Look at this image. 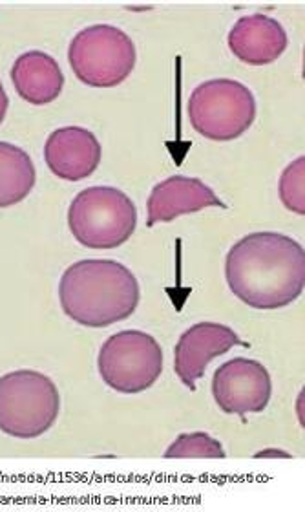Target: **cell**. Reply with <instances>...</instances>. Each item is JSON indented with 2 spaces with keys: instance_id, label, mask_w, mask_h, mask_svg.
<instances>
[{
  "instance_id": "obj_10",
  "label": "cell",
  "mask_w": 305,
  "mask_h": 512,
  "mask_svg": "<svg viewBox=\"0 0 305 512\" xmlns=\"http://www.w3.org/2000/svg\"><path fill=\"white\" fill-rule=\"evenodd\" d=\"M103 149L94 132L83 127L53 130L44 145V161L53 176L64 182H81L99 169Z\"/></svg>"
},
{
  "instance_id": "obj_4",
  "label": "cell",
  "mask_w": 305,
  "mask_h": 512,
  "mask_svg": "<svg viewBox=\"0 0 305 512\" xmlns=\"http://www.w3.org/2000/svg\"><path fill=\"white\" fill-rule=\"evenodd\" d=\"M137 225L132 198L116 187H88L68 209V227L81 246L116 249L128 242Z\"/></svg>"
},
{
  "instance_id": "obj_14",
  "label": "cell",
  "mask_w": 305,
  "mask_h": 512,
  "mask_svg": "<svg viewBox=\"0 0 305 512\" xmlns=\"http://www.w3.org/2000/svg\"><path fill=\"white\" fill-rule=\"evenodd\" d=\"M37 171L26 150L0 141V209L13 207L30 196Z\"/></svg>"
},
{
  "instance_id": "obj_8",
  "label": "cell",
  "mask_w": 305,
  "mask_h": 512,
  "mask_svg": "<svg viewBox=\"0 0 305 512\" xmlns=\"http://www.w3.org/2000/svg\"><path fill=\"white\" fill-rule=\"evenodd\" d=\"M212 395L225 414L242 417L260 414L271 401L273 381L262 363L238 357L216 370L212 377Z\"/></svg>"
},
{
  "instance_id": "obj_5",
  "label": "cell",
  "mask_w": 305,
  "mask_h": 512,
  "mask_svg": "<svg viewBox=\"0 0 305 512\" xmlns=\"http://www.w3.org/2000/svg\"><path fill=\"white\" fill-rule=\"evenodd\" d=\"M253 92L234 79L201 83L189 99L192 128L211 141H232L253 127L256 119Z\"/></svg>"
},
{
  "instance_id": "obj_6",
  "label": "cell",
  "mask_w": 305,
  "mask_h": 512,
  "mask_svg": "<svg viewBox=\"0 0 305 512\" xmlns=\"http://www.w3.org/2000/svg\"><path fill=\"white\" fill-rule=\"evenodd\" d=\"M75 77L94 88L127 81L136 66V46L127 33L110 24H94L75 35L68 48Z\"/></svg>"
},
{
  "instance_id": "obj_13",
  "label": "cell",
  "mask_w": 305,
  "mask_h": 512,
  "mask_svg": "<svg viewBox=\"0 0 305 512\" xmlns=\"http://www.w3.org/2000/svg\"><path fill=\"white\" fill-rule=\"evenodd\" d=\"M11 83L26 103L43 107L61 96L64 88L63 70L52 55L32 50L19 55L11 66Z\"/></svg>"
},
{
  "instance_id": "obj_12",
  "label": "cell",
  "mask_w": 305,
  "mask_h": 512,
  "mask_svg": "<svg viewBox=\"0 0 305 512\" xmlns=\"http://www.w3.org/2000/svg\"><path fill=\"white\" fill-rule=\"evenodd\" d=\"M287 32L276 19L263 13L242 17L229 32V48L242 63L267 66L287 50Z\"/></svg>"
},
{
  "instance_id": "obj_3",
  "label": "cell",
  "mask_w": 305,
  "mask_h": 512,
  "mask_svg": "<svg viewBox=\"0 0 305 512\" xmlns=\"http://www.w3.org/2000/svg\"><path fill=\"white\" fill-rule=\"evenodd\" d=\"M61 395L48 375L15 370L0 377V432L19 439L41 438L55 425Z\"/></svg>"
},
{
  "instance_id": "obj_16",
  "label": "cell",
  "mask_w": 305,
  "mask_h": 512,
  "mask_svg": "<svg viewBox=\"0 0 305 512\" xmlns=\"http://www.w3.org/2000/svg\"><path fill=\"white\" fill-rule=\"evenodd\" d=\"M304 163V156L289 163L282 172L280 183H278L280 200L291 213L300 214V216L305 214Z\"/></svg>"
},
{
  "instance_id": "obj_7",
  "label": "cell",
  "mask_w": 305,
  "mask_h": 512,
  "mask_svg": "<svg viewBox=\"0 0 305 512\" xmlns=\"http://www.w3.org/2000/svg\"><path fill=\"white\" fill-rule=\"evenodd\" d=\"M97 368L108 388L139 394L152 388L163 372V350L145 331H119L101 346Z\"/></svg>"
},
{
  "instance_id": "obj_2",
  "label": "cell",
  "mask_w": 305,
  "mask_h": 512,
  "mask_svg": "<svg viewBox=\"0 0 305 512\" xmlns=\"http://www.w3.org/2000/svg\"><path fill=\"white\" fill-rule=\"evenodd\" d=\"M136 275L116 260H81L59 282L64 315L85 328H106L127 320L139 306Z\"/></svg>"
},
{
  "instance_id": "obj_11",
  "label": "cell",
  "mask_w": 305,
  "mask_h": 512,
  "mask_svg": "<svg viewBox=\"0 0 305 512\" xmlns=\"http://www.w3.org/2000/svg\"><path fill=\"white\" fill-rule=\"evenodd\" d=\"M209 207H225V203L207 183L189 176H170L150 192L147 227L167 224L178 216L198 213Z\"/></svg>"
},
{
  "instance_id": "obj_15",
  "label": "cell",
  "mask_w": 305,
  "mask_h": 512,
  "mask_svg": "<svg viewBox=\"0 0 305 512\" xmlns=\"http://www.w3.org/2000/svg\"><path fill=\"white\" fill-rule=\"evenodd\" d=\"M225 456L220 441L207 432L181 434L165 452V458L169 459H223Z\"/></svg>"
},
{
  "instance_id": "obj_9",
  "label": "cell",
  "mask_w": 305,
  "mask_h": 512,
  "mask_svg": "<svg viewBox=\"0 0 305 512\" xmlns=\"http://www.w3.org/2000/svg\"><path fill=\"white\" fill-rule=\"evenodd\" d=\"M238 344H243L238 333L220 322H200L190 326L179 337L174 350V370L179 381L194 392L196 383L205 375L212 359L229 352Z\"/></svg>"
},
{
  "instance_id": "obj_1",
  "label": "cell",
  "mask_w": 305,
  "mask_h": 512,
  "mask_svg": "<svg viewBox=\"0 0 305 512\" xmlns=\"http://www.w3.org/2000/svg\"><path fill=\"white\" fill-rule=\"evenodd\" d=\"M225 278L243 304L254 310H280L304 291V247L273 231L243 236L227 253Z\"/></svg>"
},
{
  "instance_id": "obj_17",
  "label": "cell",
  "mask_w": 305,
  "mask_h": 512,
  "mask_svg": "<svg viewBox=\"0 0 305 512\" xmlns=\"http://www.w3.org/2000/svg\"><path fill=\"white\" fill-rule=\"evenodd\" d=\"M8 107H10V99L6 96V90H4V86L0 83V125H2V121H4L6 114H8Z\"/></svg>"
}]
</instances>
